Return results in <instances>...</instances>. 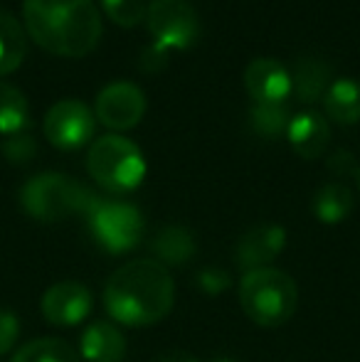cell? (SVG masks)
I'll list each match as a JSON object with an SVG mask.
<instances>
[{
    "mask_svg": "<svg viewBox=\"0 0 360 362\" xmlns=\"http://www.w3.org/2000/svg\"><path fill=\"white\" fill-rule=\"evenodd\" d=\"M20 205L37 222H59L72 215H89L96 197L89 187L62 173H40L20 190Z\"/></svg>",
    "mask_w": 360,
    "mask_h": 362,
    "instance_id": "cell-4",
    "label": "cell"
},
{
    "mask_svg": "<svg viewBox=\"0 0 360 362\" xmlns=\"http://www.w3.org/2000/svg\"><path fill=\"white\" fill-rule=\"evenodd\" d=\"M286 136L298 156L313 160V158L323 156L328 144H331V126L316 111H301V114L291 116Z\"/></svg>",
    "mask_w": 360,
    "mask_h": 362,
    "instance_id": "cell-13",
    "label": "cell"
},
{
    "mask_svg": "<svg viewBox=\"0 0 360 362\" xmlns=\"http://www.w3.org/2000/svg\"><path fill=\"white\" fill-rule=\"evenodd\" d=\"M146 23L156 42L168 49H185L200 35V18L187 0H151Z\"/></svg>",
    "mask_w": 360,
    "mask_h": 362,
    "instance_id": "cell-7",
    "label": "cell"
},
{
    "mask_svg": "<svg viewBox=\"0 0 360 362\" xmlns=\"http://www.w3.org/2000/svg\"><path fill=\"white\" fill-rule=\"evenodd\" d=\"M87 170L109 192H131L146 177V158L141 148L121 134H106L91 144Z\"/></svg>",
    "mask_w": 360,
    "mask_h": 362,
    "instance_id": "cell-5",
    "label": "cell"
},
{
    "mask_svg": "<svg viewBox=\"0 0 360 362\" xmlns=\"http://www.w3.org/2000/svg\"><path fill=\"white\" fill-rule=\"evenodd\" d=\"M25 28L10 10L0 8V76L10 74L23 64L28 52Z\"/></svg>",
    "mask_w": 360,
    "mask_h": 362,
    "instance_id": "cell-18",
    "label": "cell"
},
{
    "mask_svg": "<svg viewBox=\"0 0 360 362\" xmlns=\"http://www.w3.org/2000/svg\"><path fill=\"white\" fill-rule=\"evenodd\" d=\"M175 284L170 272L156 259H136L109 276L104 305L109 315L129 328L161 323L173 308Z\"/></svg>",
    "mask_w": 360,
    "mask_h": 362,
    "instance_id": "cell-1",
    "label": "cell"
},
{
    "mask_svg": "<svg viewBox=\"0 0 360 362\" xmlns=\"http://www.w3.org/2000/svg\"><path fill=\"white\" fill-rule=\"evenodd\" d=\"M323 109L336 124L351 126L360 121V81L358 79H338L331 81L326 96H323Z\"/></svg>",
    "mask_w": 360,
    "mask_h": 362,
    "instance_id": "cell-17",
    "label": "cell"
},
{
    "mask_svg": "<svg viewBox=\"0 0 360 362\" xmlns=\"http://www.w3.org/2000/svg\"><path fill=\"white\" fill-rule=\"evenodd\" d=\"M284 244H286V229L279 224H260L240 237L235 247V262L240 269H245V274L265 269L284 252Z\"/></svg>",
    "mask_w": 360,
    "mask_h": 362,
    "instance_id": "cell-11",
    "label": "cell"
},
{
    "mask_svg": "<svg viewBox=\"0 0 360 362\" xmlns=\"http://www.w3.org/2000/svg\"><path fill=\"white\" fill-rule=\"evenodd\" d=\"M45 139L59 151H77L94 139L96 116L84 101L62 99L45 116Z\"/></svg>",
    "mask_w": 360,
    "mask_h": 362,
    "instance_id": "cell-8",
    "label": "cell"
},
{
    "mask_svg": "<svg viewBox=\"0 0 360 362\" xmlns=\"http://www.w3.org/2000/svg\"><path fill=\"white\" fill-rule=\"evenodd\" d=\"M156 362H200V360H195L192 355H187V353H180V350H175V353H166V355H161Z\"/></svg>",
    "mask_w": 360,
    "mask_h": 362,
    "instance_id": "cell-29",
    "label": "cell"
},
{
    "mask_svg": "<svg viewBox=\"0 0 360 362\" xmlns=\"http://www.w3.org/2000/svg\"><path fill=\"white\" fill-rule=\"evenodd\" d=\"M289 121H291V116H289L286 101H260L250 111V124L255 134L269 141L286 134Z\"/></svg>",
    "mask_w": 360,
    "mask_h": 362,
    "instance_id": "cell-22",
    "label": "cell"
},
{
    "mask_svg": "<svg viewBox=\"0 0 360 362\" xmlns=\"http://www.w3.org/2000/svg\"><path fill=\"white\" fill-rule=\"evenodd\" d=\"M89 224L96 242L111 254L131 252L144 237V217L129 202L96 200L89 212Z\"/></svg>",
    "mask_w": 360,
    "mask_h": 362,
    "instance_id": "cell-6",
    "label": "cell"
},
{
    "mask_svg": "<svg viewBox=\"0 0 360 362\" xmlns=\"http://www.w3.org/2000/svg\"><path fill=\"white\" fill-rule=\"evenodd\" d=\"M217 362H232V360H217Z\"/></svg>",
    "mask_w": 360,
    "mask_h": 362,
    "instance_id": "cell-31",
    "label": "cell"
},
{
    "mask_svg": "<svg viewBox=\"0 0 360 362\" xmlns=\"http://www.w3.org/2000/svg\"><path fill=\"white\" fill-rule=\"evenodd\" d=\"M166 64H168V47H163V45H158V42L151 45V47H146L144 54H141V59H139V67L149 74L161 72Z\"/></svg>",
    "mask_w": 360,
    "mask_h": 362,
    "instance_id": "cell-27",
    "label": "cell"
},
{
    "mask_svg": "<svg viewBox=\"0 0 360 362\" xmlns=\"http://www.w3.org/2000/svg\"><path fill=\"white\" fill-rule=\"evenodd\" d=\"M146 114L144 89L134 81H111L96 94L94 116L111 131H129Z\"/></svg>",
    "mask_w": 360,
    "mask_h": 362,
    "instance_id": "cell-9",
    "label": "cell"
},
{
    "mask_svg": "<svg viewBox=\"0 0 360 362\" xmlns=\"http://www.w3.org/2000/svg\"><path fill=\"white\" fill-rule=\"evenodd\" d=\"M79 350L87 362H124L126 338L111 320H94L82 333Z\"/></svg>",
    "mask_w": 360,
    "mask_h": 362,
    "instance_id": "cell-14",
    "label": "cell"
},
{
    "mask_svg": "<svg viewBox=\"0 0 360 362\" xmlns=\"http://www.w3.org/2000/svg\"><path fill=\"white\" fill-rule=\"evenodd\" d=\"M328 170L343 177V175H358L360 168H358V163H356V158H353L351 151H346V148H338V151L328 158Z\"/></svg>",
    "mask_w": 360,
    "mask_h": 362,
    "instance_id": "cell-28",
    "label": "cell"
},
{
    "mask_svg": "<svg viewBox=\"0 0 360 362\" xmlns=\"http://www.w3.org/2000/svg\"><path fill=\"white\" fill-rule=\"evenodd\" d=\"M30 124V104L25 94L13 84L0 81V134H23Z\"/></svg>",
    "mask_w": 360,
    "mask_h": 362,
    "instance_id": "cell-20",
    "label": "cell"
},
{
    "mask_svg": "<svg viewBox=\"0 0 360 362\" xmlns=\"http://www.w3.org/2000/svg\"><path fill=\"white\" fill-rule=\"evenodd\" d=\"M25 33L57 57H84L101 40V13L94 0H25Z\"/></svg>",
    "mask_w": 360,
    "mask_h": 362,
    "instance_id": "cell-2",
    "label": "cell"
},
{
    "mask_svg": "<svg viewBox=\"0 0 360 362\" xmlns=\"http://www.w3.org/2000/svg\"><path fill=\"white\" fill-rule=\"evenodd\" d=\"M245 86L255 104L260 101H286L291 94V72L272 57H257L245 69Z\"/></svg>",
    "mask_w": 360,
    "mask_h": 362,
    "instance_id": "cell-12",
    "label": "cell"
},
{
    "mask_svg": "<svg viewBox=\"0 0 360 362\" xmlns=\"http://www.w3.org/2000/svg\"><path fill=\"white\" fill-rule=\"evenodd\" d=\"M240 305L247 318L262 328L284 325L298 305L296 281L274 267L247 272L240 281Z\"/></svg>",
    "mask_w": 360,
    "mask_h": 362,
    "instance_id": "cell-3",
    "label": "cell"
},
{
    "mask_svg": "<svg viewBox=\"0 0 360 362\" xmlns=\"http://www.w3.org/2000/svg\"><path fill=\"white\" fill-rule=\"evenodd\" d=\"M20 335V320L13 310L0 308V355H5L8 350H13V345L18 343Z\"/></svg>",
    "mask_w": 360,
    "mask_h": 362,
    "instance_id": "cell-25",
    "label": "cell"
},
{
    "mask_svg": "<svg viewBox=\"0 0 360 362\" xmlns=\"http://www.w3.org/2000/svg\"><path fill=\"white\" fill-rule=\"evenodd\" d=\"M104 13L121 28H136L141 20H146V0H101Z\"/></svg>",
    "mask_w": 360,
    "mask_h": 362,
    "instance_id": "cell-23",
    "label": "cell"
},
{
    "mask_svg": "<svg viewBox=\"0 0 360 362\" xmlns=\"http://www.w3.org/2000/svg\"><path fill=\"white\" fill-rule=\"evenodd\" d=\"M356 177H358V187H360V170H358V175H356Z\"/></svg>",
    "mask_w": 360,
    "mask_h": 362,
    "instance_id": "cell-30",
    "label": "cell"
},
{
    "mask_svg": "<svg viewBox=\"0 0 360 362\" xmlns=\"http://www.w3.org/2000/svg\"><path fill=\"white\" fill-rule=\"evenodd\" d=\"M353 210V192L343 182H326L313 195V215L323 224L343 222Z\"/></svg>",
    "mask_w": 360,
    "mask_h": 362,
    "instance_id": "cell-19",
    "label": "cell"
},
{
    "mask_svg": "<svg viewBox=\"0 0 360 362\" xmlns=\"http://www.w3.org/2000/svg\"><path fill=\"white\" fill-rule=\"evenodd\" d=\"M40 310L52 325H77L91 313V293L79 281H57L45 291Z\"/></svg>",
    "mask_w": 360,
    "mask_h": 362,
    "instance_id": "cell-10",
    "label": "cell"
},
{
    "mask_svg": "<svg viewBox=\"0 0 360 362\" xmlns=\"http://www.w3.org/2000/svg\"><path fill=\"white\" fill-rule=\"evenodd\" d=\"M0 153H3L13 165H25V163H30L35 158L37 144H35L33 136L23 131V134L8 136V139L3 141V146H0Z\"/></svg>",
    "mask_w": 360,
    "mask_h": 362,
    "instance_id": "cell-24",
    "label": "cell"
},
{
    "mask_svg": "<svg viewBox=\"0 0 360 362\" xmlns=\"http://www.w3.org/2000/svg\"><path fill=\"white\" fill-rule=\"evenodd\" d=\"M331 64L321 57H298L291 72V91L298 96V101L311 104L326 96L328 86H331Z\"/></svg>",
    "mask_w": 360,
    "mask_h": 362,
    "instance_id": "cell-15",
    "label": "cell"
},
{
    "mask_svg": "<svg viewBox=\"0 0 360 362\" xmlns=\"http://www.w3.org/2000/svg\"><path fill=\"white\" fill-rule=\"evenodd\" d=\"M197 286L202 291H207V293H222V291L230 286V274L217 267L202 269V272L197 274Z\"/></svg>",
    "mask_w": 360,
    "mask_h": 362,
    "instance_id": "cell-26",
    "label": "cell"
},
{
    "mask_svg": "<svg viewBox=\"0 0 360 362\" xmlns=\"http://www.w3.org/2000/svg\"><path fill=\"white\" fill-rule=\"evenodd\" d=\"M195 237L187 227L180 224H168L163 227L156 239L151 242V252L156 254V262H161L166 269L168 267H185L195 257Z\"/></svg>",
    "mask_w": 360,
    "mask_h": 362,
    "instance_id": "cell-16",
    "label": "cell"
},
{
    "mask_svg": "<svg viewBox=\"0 0 360 362\" xmlns=\"http://www.w3.org/2000/svg\"><path fill=\"white\" fill-rule=\"evenodd\" d=\"M13 362H82V355L59 338H37L25 343Z\"/></svg>",
    "mask_w": 360,
    "mask_h": 362,
    "instance_id": "cell-21",
    "label": "cell"
}]
</instances>
